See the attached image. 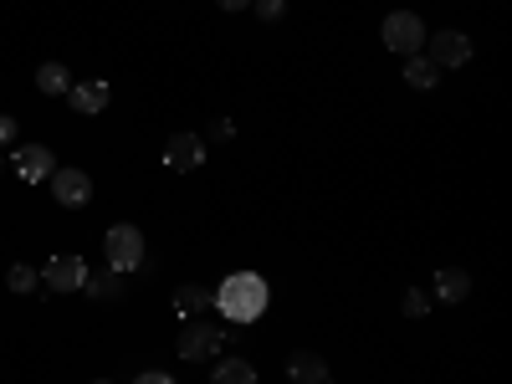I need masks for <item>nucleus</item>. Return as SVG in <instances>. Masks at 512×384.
<instances>
[{
  "label": "nucleus",
  "mask_w": 512,
  "mask_h": 384,
  "mask_svg": "<svg viewBox=\"0 0 512 384\" xmlns=\"http://www.w3.org/2000/svg\"><path fill=\"white\" fill-rule=\"evenodd\" d=\"M52 195H57V205L77 210V205L93 200V180L82 175V169H52Z\"/></svg>",
  "instance_id": "obj_7"
},
{
  "label": "nucleus",
  "mask_w": 512,
  "mask_h": 384,
  "mask_svg": "<svg viewBox=\"0 0 512 384\" xmlns=\"http://www.w3.org/2000/svg\"><path fill=\"white\" fill-rule=\"evenodd\" d=\"M405 82L425 93V88H436V82H441V67H436L431 57H420V52H415V57H405Z\"/></svg>",
  "instance_id": "obj_15"
},
{
  "label": "nucleus",
  "mask_w": 512,
  "mask_h": 384,
  "mask_svg": "<svg viewBox=\"0 0 512 384\" xmlns=\"http://www.w3.org/2000/svg\"><path fill=\"white\" fill-rule=\"evenodd\" d=\"M200 159H205V139L200 134H175L164 144V164L175 169V175H190V169H200Z\"/></svg>",
  "instance_id": "obj_8"
},
{
  "label": "nucleus",
  "mask_w": 512,
  "mask_h": 384,
  "mask_svg": "<svg viewBox=\"0 0 512 384\" xmlns=\"http://www.w3.org/2000/svg\"><path fill=\"white\" fill-rule=\"evenodd\" d=\"M384 47L400 52V57H415L425 47V21L415 11H390L384 16Z\"/></svg>",
  "instance_id": "obj_4"
},
{
  "label": "nucleus",
  "mask_w": 512,
  "mask_h": 384,
  "mask_svg": "<svg viewBox=\"0 0 512 384\" xmlns=\"http://www.w3.org/2000/svg\"><path fill=\"white\" fill-rule=\"evenodd\" d=\"M267 303H272V292H267V282L256 277V272H231L216 287V308L231 323H256V318L267 313Z\"/></svg>",
  "instance_id": "obj_1"
},
{
  "label": "nucleus",
  "mask_w": 512,
  "mask_h": 384,
  "mask_svg": "<svg viewBox=\"0 0 512 384\" xmlns=\"http://www.w3.org/2000/svg\"><path fill=\"white\" fill-rule=\"evenodd\" d=\"M93 384H113V379H93Z\"/></svg>",
  "instance_id": "obj_24"
},
{
  "label": "nucleus",
  "mask_w": 512,
  "mask_h": 384,
  "mask_svg": "<svg viewBox=\"0 0 512 384\" xmlns=\"http://www.w3.org/2000/svg\"><path fill=\"white\" fill-rule=\"evenodd\" d=\"M88 262H82V256L72 251V256H52V262L47 267H41V282H47L52 292H82V287H88Z\"/></svg>",
  "instance_id": "obj_5"
},
{
  "label": "nucleus",
  "mask_w": 512,
  "mask_h": 384,
  "mask_svg": "<svg viewBox=\"0 0 512 384\" xmlns=\"http://www.w3.org/2000/svg\"><path fill=\"white\" fill-rule=\"evenodd\" d=\"M210 303H216V292L210 287H200V282H185V287H175V313L190 323V318H200Z\"/></svg>",
  "instance_id": "obj_12"
},
{
  "label": "nucleus",
  "mask_w": 512,
  "mask_h": 384,
  "mask_svg": "<svg viewBox=\"0 0 512 384\" xmlns=\"http://www.w3.org/2000/svg\"><path fill=\"white\" fill-rule=\"evenodd\" d=\"M221 349H226V328H221V323H205V318H190V323H185V333H180V359L200 364V359L221 354Z\"/></svg>",
  "instance_id": "obj_3"
},
{
  "label": "nucleus",
  "mask_w": 512,
  "mask_h": 384,
  "mask_svg": "<svg viewBox=\"0 0 512 384\" xmlns=\"http://www.w3.org/2000/svg\"><path fill=\"white\" fill-rule=\"evenodd\" d=\"M251 6H256V16H262V21H282L287 16V0H251Z\"/></svg>",
  "instance_id": "obj_19"
},
{
  "label": "nucleus",
  "mask_w": 512,
  "mask_h": 384,
  "mask_svg": "<svg viewBox=\"0 0 512 384\" xmlns=\"http://www.w3.org/2000/svg\"><path fill=\"white\" fill-rule=\"evenodd\" d=\"M82 292H88L93 303H108V297H118V292H123V277H118V272L108 267L103 277H88V287H82Z\"/></svg>",
  "instance_id": "obj_17"
},
{
  "label": "nucleus",
  "mask_w": 512,
  "mask_h": 384,
  "mask_svg": "<svg viewBox=\"0 0 512 384\" xmlns=\"http://www.w3.org/2000/svg\"><path fill=\"white\" fill-rule=\"evenodd\" d=\"M134 384H175V379H169V374H139Z\"/></svg>",
  "instance_id": "obj_22"
},
{
  "label": "nucleus",
  "mask_w": 512,
  "mask_h": 384,
  "mask_svg": "<svg viewBox=\"0 0 512 384\" xmlns=\"http://www.w3.org/2000/svg\"><path fill=\"white\" fill-rule=\"evenodd\" d=\"M436 297H441V303H466V297H472V277H466L461 267L436 272Z\"/></svg>",
  "instance_id": "obj_13"
},
{
  "label": "nucleus",
  "mask_w": 512,
  "mask_h": 384,
  "mask_svg": "<svg viewBox=\"0 0 512 384\" xmlns=\"http://www.w3.org/2000/svg\"><path fill=\"white\" fill-rule=\"evenodd\" d=\"M21 139V123L16 118H6V113H0V149H11Z\"/></svg>",
  "instance_id": "obj_21"
},
{
  "label": "nucleus",
  "mask_w": 512,
  "mask_h": 384,
  "mask_svg": "<svg viewBox=\"0 0 512 384\" xmlns=\"http://www.w3.org/2000/svg\"><path fill=\"white\" fill-rule=\"evenodd\" d=\"M103 251H108V267L113 272H134V267H144V231L139 226H108V236H103Z\"/></svg>",
  "instance_id": "obj_2"
},
{
  "label": "nucleus",
  "mask_w": 512,
  "mask_h": 384,
  "mask_svg": "<svg viewBox=\"0 0 512 384\" xmlns=\"http://www.w3.org/2000/svg\"><path fill=\"white\" fill-rule=\"evenodd\" d=\"M67 98H72V113H103L108 108V98H113V88H108V82H72V88H67Z\"/></svg>",
  "instance_id": "obj_10"
},
{
  "label": "nucleus",
  "mask_w": 512,
  "mask_h": 384,
  "mask_svg": "<svg viewBox=\"0 0 512 384\" xmlns=\"http://www.w3.org/2000/svg\"><path fill=\"white\" fill-rule=\"evenodd\" d=\"M287 374H292V384H328V364L313 349H297L287 359Z\"/></svg>",
  "instance_id": "obj_11"
},
{
  "label": "nucleus",
  "mask_w": 512,
  "mask_h": 384,
  "mask_svg": "<svg viewBox=\"0 0 512 384\" xmlns=\"http://www.w3.org/2000/svg\"><path fill=\"white\" fill-rule=\"evenodd\" d=\"M210 384H256V369L246 359H221L216 374H210Z\"/></svg>",
  "instance_id": "obj_16"
},
{
  "label": "nucleus",
  "mask_w": 512,
  "mask_h": 384,
  "mask_svg": "<svg viewBox=\"0 0 512 384\" xmlns=\"http://www.w3.org/2000/svg\"><path fill=\"white\" fill-rule=\"evenodd\" d=\"M36 88L47 93V98H62V93L72 88V72H67L62 62H41V67H36Z\"/></svg>",
  "instance_id": "obj_14"
},
{
  "label": "nucleus",
  "mask_w": 512,
  "mask_h": 384,
  "mask_svg": "<svg viewBox=\"0 0 512 384\" xmlns=\"http://www.w3.org/2000/svg\"><path fill=\"white\" fill-rule=\"evenodd\" d=\"M11 169H16L26 185H36V180H52L57 159H52V149H41V144H21V149L11 154Z\"/></svg>",
  "instance_id": "obj_6"
},
{
  "label": "nucleus",
  "mask_w": 512,
  "mask_h": 384,
  "mask_svg": "<svg viewBox=\"0 0 512 384\" xmlns=\"http://www.w3.org/2000/svg\"><path fill=\"white\" fill-rule=\"evenodd\" d=\"M405 313L425 318V313H431V292H405Z\"/></svg>",
  "instance_id": "obj_20"
},
{
  "label": "nucleus",
  "mask_w": 512,
  "mask_h": 384,
  "mask_svg": "<svg viewBox=\"0 0 512 384\" xmlns=\"http://www.w3.org/2000/svg\"><path fill=\"white\" fill-rule=\"evenodd\" d=\"M36 282H41V272H36L31 262H16V267L6 272V287H11V292H36Z\"/></svg>",
  "instance_id": "obj_18"
},
{
  "label": "nucleus",
  "mask_w": 512,
  "mask_h": 384,
  "mask_svg": "<svg viewBox=\"0 0 512 384\" xmlns=\"http://www.w3.org/2000/svg\"><path fill=\"white\" fill-rule=\"evenodd\" d=\"M216 6H221V11H246L251 0H216Z\"/></svg>",
  "instance_id": "obj_23"
},
{
  "label": "nucleus",
  "mask_w": 512,
  "mask_h": 384,
  "mask_svg": "<svg viewBox=\"0 0 512 384\" xmlns=\"http://www.w3.org/2000/svg\"><path fill=\"white\" fill-rule=\"evenodd\" d=\"M425 41H431V62L436 67L472 62V41H466V31H436V36H425Z\"/></svg>",
  "instance_id": "obj_9"
}]
</instances>
